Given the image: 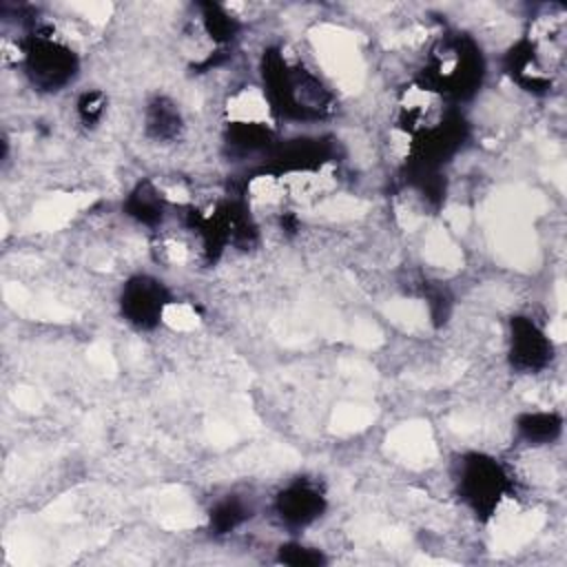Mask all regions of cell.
Returning a JSON list of instances; mask_svg holds the SVG:
<instances>
[{"mask_svg":"<svg viewBox=\"0 0 567 567\" xmlns=\"http://www.w3.org/2000/svg\"><path fill=\"white\" fill-rule=\"evenodd\" d=\"M264 93L275 113L295 120H319L330 111L332 95L317 75L299 64H288L279 51L264 53Z\"/></svg>","mask_w":567,"mask_h":567,"instance_id":"1","label":"cell"},{"mask_svg":"<svg viewBox=\"0 0 567 567\" xmlns=\"http://www.w3.org/2000/svg\"><path fill=\"white\" fill-rule=\"evenodd\" d=\"M483 55L478 47L465 35H452L439 42L432 60L421 78L425 86L441 97H470L483 80Z\"/></svg>","mask_w":567,"mask_h":567,"instance_id":"2","label":"cell"},{"mask_svg":"<svg viewBox=\"0 0 567 567\" xmlns=\"http://www.w3.org/2000/svg\"><path fill=\"white\" fill-rule=\"evenodd\" d=\"M24 73L40 91H60L78 73L75 53L49 29H33L22 40Z\"/></svg>","mask_w":567,"mask_h":567,"instance_id":"3","label":"cell"},{"mask_svg":"<svg viewBox=\"0 0 567 567\" xmlns=\"http://www.w3.org/2000/svg\"><path fill=\"white\" fill-rule=\"evenodd\" d=\"M512 483L498 461L485 454H467L461 461L458 489L476 516H492L507 496Z\"/></svg>","mask_w":567,"mask_h":567,"instance_id":"4","label":"cell"},{"mask_svg":"<svg viewBox=\"0 0 567 567\" xmlns=\"http://www.w3.org/2000/svg\"><path fill=\"white\" fill-rule=\"evenodd\" d=\"M168 301L171 297L162 286V281L148 275H137L124 284L122 297H120V310H122V317L137 330H151L162 321L164 310L168 308Z\"/></svg>","mask_w":567,"mask_h":567,"instance_id":"5","label":"cell"},{"mask_svg":"<svg viewBox=\"0 0 567 567\" xmlns=\"http://www.w3.org/2000/svg\"><path fill=\"white\" fill-rule=\"evenodd\" d=\"M509 361L520 372H538L551 359L549 337L527 317H514L509 323Z\"/></svg>","mask_w":567,"mask_h":567,"instance_id":"6","label":"cell"},{"mask_svg":"<svg viewBox=\"0 0 567 567\" xmlns=\"http://www.w3.org/2000/svg\"><path fill=\"white\" fill-rule=\"evenodd\" d=\"M326 509L323 492L310 481H295L279 492L275 512L286 527H306L317 520Z\"/></svg>","mask_w":567,"mask_h":567,"instance_id":"7","label":"cell"},{"mask_svg":"<svg viewBox=\"0 0 567 567\" xmlns=\"http://www.w3.org/2000/svg\"><path fill=\"white\" fill-rule=\"evenodd\" d=\"M146 133L157 142H173L182 133L179 109L168 97H155L146 106Z\"/></svg>","mask_w":567,"mask_h":567,"instance_id":"8","label":"cell"},{"mask_svg":"<svg viewBox=\"0 0 567 567\" xmlns=\"http://www.w3.org/2000/svg\"><path fill=\"white\" fill-rule=\"evenodd\" d=\"M126 213L146 226L159 224L164 217V199L151 182L137 184L126 199Z\"/></svg>","mask_w":567,"mask_h":567,"instance_id":"9","label":"cell"},{"mask_svg":"<svg viewBox=\"0 0 567 567\" xmlns=\"http://www.w3.org/2000/svg\"><path fill=\"white\" fill-rule=\"evenodd\" d=\"M199 9H202V29L213 40V44L217 47L230 44L239 31V22L221 4L204 2L199 4Z\"/></svg>","mask_w":567,"mask_h":567,"instance_id":"10","label":"cell"},{"mask_svg":"<svg viewBox=\"0 0 567 567\" xmlns=\"http://www.w3.org/2000/svg\"><path fill=\"white\" fill-rule=\"evenodd\" d=\"M516 427L525 441L534 445H545L560 436L563 419L554 412H527L518 419Z\"/></svg>","mask_w":567,"mask_h":567,"instance_id":"11","label":"cell"},{"mask_svg":"<svg viewBox=\"0 0 567 567\" xmlns=\"http://www.w3.org/2000/svg\"><path fill=\"white\" fill-rule=\"evenodd\" d=\"M248 518V509L239 498H224L210 509V529L213 534H228L237 529Z\"/></svg>","mask_w":567,"mask_h":567,"instance_id":"12","label":"cell"},{"mask_svg":"<svg viewBox=\"0 0 567 567\" xmlns=\"http://www.w3.org/2000/svg\"><path fill=\"white\" fill-rule=\"evenodd\" d=\"M279 560L292 567H317L321 563H326L323 554L319 549L299 545V543H288L279 547Z\"/></svg>","mask_w":567,"mask_h":567,"instance_id":"13","label":"cell"},{"mask_svg":"<svg viewBox=\"0 0 567 567\" xmlns=\"http://www.w3.org/2000/svg\"><path fill=\"white\" fill-rule=\"evenodd\" d=\"M104 106H106L104 93H100V91L82 93L78 100V115H80L82 124H86V126L97 124L104 115Z\"/></svg>","mask_w":567,"mask_h":567,"instance_id":"14","label":"cell"}]
</instances>
